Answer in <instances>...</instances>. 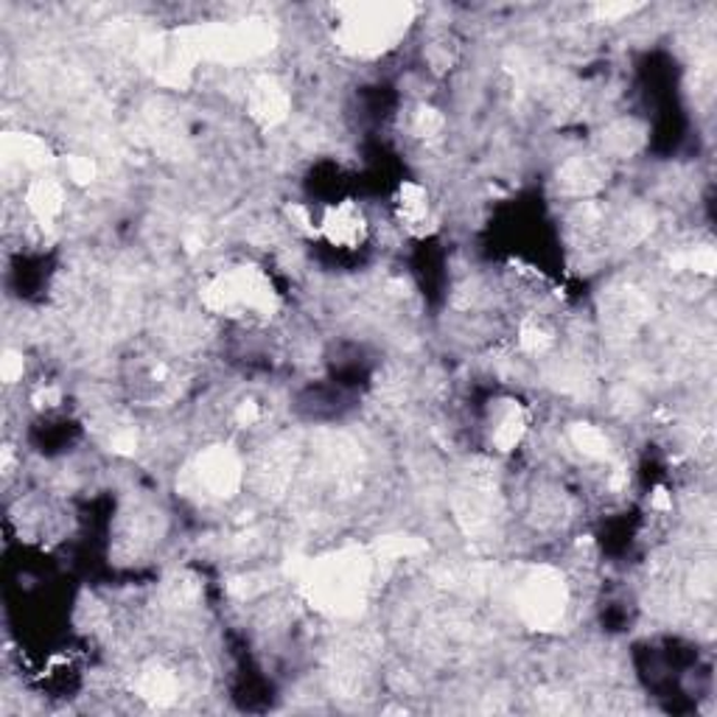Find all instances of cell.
Returning a JSON list of instances; mask_svg holds the SVG:
<instances>
[{
	"label": "cell",
	"instance_id": "cell-1",
	"mask_svg": "<svg viewBox=\"0 0 717 717\" xmlns=\"http://www.w3.org/2000/svg\"><path fill=\"white\" fill-rule=\"evenodd\" d=\"M373 558L365 550H342L306 564L303 591L309 603L334 617H353L370 589Z\"/></svg>",
	"mask_w": 717,
	"mask_h": 717
},
{
	"label": "cell",
	"instance_id": "cell-2",
	"mask_svg": "<svg viewBox=\"0 0 717 717\" xmlns=\"http://www.w3.org/2000/svg\"><path fill=\"white\" fill-rule=\"evenodd\" d=\"M337 46L351 56H379L412 26L415 9L410 3H353L337 9Z\"/></svg>",
	"mask_w": 717,
	"mask_h": 717
},
{
	"label": "cell",
	"instance_id": "cell-3",
	"mask_svg": "<svg viewBox=\"0 0 717 717\" xmlns=\"http://www.w3.org/2000/svg\"><path fill=\"white\" fill-rule=\"evenodd\" d=\"M202 306L222 317H273L278 294L259 266H232L202 286Z\"/></svg>",
	"mask_w": 717,
	"mask_h": 717
},
{
	"label": "cell",
	"instance_id": "cell-4",
	"mask_svg": "<svg viewBox=\"0 0 717 717\" xmlns=\"http://www.w3.org/2000/svg\"><path fill=\"white\" fill-rule=\"evenodd\" d=\"M518 617L536 631H552L564 619L569 605V586L552 566H538L521 580L516 594Z\"/></svg>",
	"mask_w": 717,
	"mask_h": 717
},
{
	"label": "cell",
	"instance_id": "cell-5",
	"mask_svg": "<svg viewBox=\"0 0 717 717\" xmlns=\"http://www.w3.org/2000/svg\"><path fill=\"white\" fill-rule=\"evenodd\" d=\"M193 482L207 499H232L244 482V463L230 445H211L191 468Z\"/></svg>",
	"mask_w": 717,
	"mask_h": 717
},
{
	"label": "cell",
	"instance_id": "cell-6",
	"mask_svg": "<svg viewBox=\"0 0 717 717\" xmlns=\"http://www.w3.org/2000/svg\"><path fill=\"white\" fill-rule=\"evenodd\" d=\"M247 113L261 127H278L292 113V96L275 76H255L247 87Z\"/></svg>",
	"mask_w": 717,
	"mask_h": 717
},
{
	"label": "cell",
	"instance_id": "cell-7",
	"mask_svg": "<svg viewBox=\"0 0 717 717\" xmlns=\"http://www.w3.org/2000/svg\"><path fill=\"white\" fill-rule=\"evenodd\" d=\"M319 232L334 247H358L367 236L365 213H362L356 202H339V205L326 211V216L319 222Z\"/></svg>",
	"mask_w": 717,
	"mask_h": 717
},
{
	"label": "cell",
	"instance_id": "cell-8",
	"mask_svg": "<svg viewBox=\"0 0 717 717\" xmlns=\"http://www.w3.org/2000/svg\"><path fill=\"white\" fill-rule=\"evenodd\" d=\"M608 168L600 158H571L558 168V188L566 197H591L605 186Z\"/></svg>",
	"mask_w": 717,
	"mask_h": 717
},
{
	"label": "cell",
	"instance_id": "cell-9",
	"mask_svg": "<svg viewBox=\"0 0 717 717\" xmlns=\"http://www.w3.org/2000/svg\"><path fill=\"white\" fill-rule=\"evenodd\" d=\"M179 692H183V684H179L177 670L166 665H152L140 667L138 678H135V695L140 701H147L149 706H172L179 701Z\"/></svg>",
	"mask_w": 717,
	"mask_h": 717
},
{
	"label": "cell",
	"instance_id": "cell-10",
	"mask_svg": "<svg viewBox=\"0 0 717 717\" xmlns=\"http://www.w3.org/2000/svg\"><path fill=\"white\" fill-rule=\"evenodd\" d=\"M395 213H399L401 227L412 236H426L432 230V202H429V191L418 183H401Z\"/></svg>",
	"mask_w": 717,
	"mask_h": 717
},
{
	"label": "cell",
	"instance_id": "cell-11",
	"mask_svg": "<svg viewBox=\"0 0 717 717\" xmlns=\"http://www.w3.org/2000/svg\"><path fill=\"white\" fill-rule=\"evenodd\" d=\"M26 211L40 225H51L65 211V191L53 177H37L26 188Z\"/></svg>",
	"mask_w": 717,
	"mask_h": 717
},
{
	"label": "cell",
	"instance_id": "cell-12",
	"mask_svg": "<svg viewBox=\"0 0 717 717\" xmlns=\"http://www.w3.org/2000/svg\"><path fill=\"white\" fill-rule=\"evenodd\" d=\"M527 429H530L527 412L518 406V401H507L491 420V445L502 454L513 452L525 440Z\"/></svg>",
	"mask_w": 717,
	"mask_h": 717
},
{
	"label": "cell",
	"instance_id": "cell-13",
	"mask_svg": "<svg viewBox=\"0 0 717 717\" xmlns=\"http://www.w3.org/2000/svg\"><path fill=\"white\" fill-rule=\"evenodd\" d=\"M3 154H7V163H17L21 168H34V172H40V168L51 166V149L42 138L37 135H7L3 138Z\"/></svg>",
	"mask_w": 717,
	"mask_h": 717
},
{
	"label": "cell",
	"instance_id": "cell-14",
	"mask_svg": "<svg viewBox=\"0 0 717 717\" xmlns=\"http://www.w3.org/2000/svg\"><path fill=\"white\" fill-rule=\"evenodd\" d=\"M569 443L571 449H578L586 460H594V463H605L612 460V438L600 429V426L591 424H575L569 429Z\"/></svg>",
	"mask_w": 717,
	"mask_h": 717
},
{
	"label": "cell",
	"instance_id": "cell-15",
	"mask_svg": "<svg viewBox=\"0 0 717 717\" xmlns=\"http://www.w3.org/2000/svg\"><path fill=\"white\" fill-rule=\"evenodd\" d=\"M552 342H555L552 331L544 323H538V319H527L525 326L518 328V348L530 353V356H544L552 348Z\"/></svg>",
	"mask_w": 717,
	"mask_h": 717
},
{
	"label": "cell",
	"instance_id": "cell-16",
	"mask_svg": "<svg viewBox=\"0 0 717 717\" xmlns=\"http://www.w3.org/2000/svg\"><path fill=\"white\" fill-rule=\"evenodd\" d=\"M443 127H445L443 113L435 110V106L420 104L418 110L412 113V133L418 135V138H426V140L438 138V135L443 133Z\"/></svg>",
	"mask_w": 717,
	"mask_h": 717
},
{
	"label": "cell",
	"instance_id": "cell-17",
	"mask_svg": "<svg viewBox=\"0 0 717 717\" xmlns=\"http://www.w3.org/2000/svg\"><path fill=\"white\" fill-rule=\"evenodd\" d=\"M639 140H642V135L637 133V129L631 127V124H617V127L608 133V138H605V149L612 154H631L633 149L639 147Z\"/></svg>",
	"mask_w": 717,
	"mask_h": 717
},
{
	"label": "cell",
	"instance_id": "cell-18",
	"mask_svg": "<svg viewBox=\"0 0 717 717\" xmlns=\"http://www.w3.org/2000/svg\"><path fill=\"white\" fill-rule=\"evenodd\" d=\"M65 166H67V174H71V179H74L76 186H90V183L96 179V174H99V168H96L93 160L81 158V154L67 158Z\"/></svg>",
	"mask_w": 717,
	"mask_h": 717
},
{
	"label": "cell",
	"instance_id": "cell-19",
	"mask_svg": "<svg viewBox=\"0 0 717 717\" xmlns=\"http://www.w3.org/2000/svg\"><path fill=\"white\" fill-rule=\"evenodd\" d=\"M23 370H26L23 353L17 351L3 353V381H7V385H17V381H23Z\"/></svg>",
	"mask_w": 717,
	"mask_h": 717
},
{
	"label": "cell",
	"instance_id": "cell-20",
	"mask_svg": "<svg viewBox=\"0 0 717 717\" xmlns=\"http://www.w3.org/2000/svg\"><path fill=\"white\" fill-rule=\"evenodd\" d=\"M261 418H264V412H261V406L255 404V401H241V404L236 406V412H232V420H236V426H241V429L255 426Z\"/></svg>",
	"mask_w": 717,
	"mask_h": 717
},
{
	"label": "cell",
	"instance_id": "cell-21",
	"mask_svg": "<svg viewBox=\"0 0 717 717\" xmlns=\"http://www.w3.org/2000/svg\"><path fill=\"white\" fill-rule=\"evenodd\" d=\"M637 9L639 7H631V3H628V7H625V3H619V7H614V3H605V7H598L594 12H598L600 21H617V17H625V14L637 12Z\"/></svg>",
	"mask_w": 717,
	"mask_h": 717
}]
</instances>
